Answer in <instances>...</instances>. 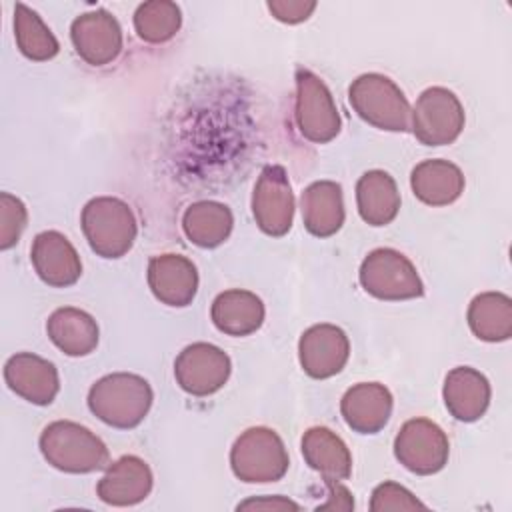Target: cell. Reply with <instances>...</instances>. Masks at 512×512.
Masks as SVG:
<instances>
[{"label": "cell", "instance_id": "d6a6232c", "mask_svg": "<svg viewBox=\"0 0 512 512\" xmlns=\"http://www.w3.org/2000/svg\"><path fill=\"white\" fill-rule=\"evenodd\" d=\"M324 484H326L328 502L320 504L316 510H352L354 508L352 494L346 486H342L340 482H330V480H324Z\"/></svg>", "mask_w": 512, "mask_h": 512}, {"label": "cell", "instance_id": "f1b7e54d", "mask_svg": "<svg viewBox=\"0 0 512 512\" xmlns=\"http://www.w3.org/2000/svg\"><path fill=\"white\" fill-rule=\"evenodd\" d=\"M182 26V12L176 2L150 0L134 12V30L148 44H162L176 36Z\"/></svg>", "mask_w": 512, "mask_h": 512}, {"label": "cell", "instance_id": "52a82bcc", "mask_svg": "<svg viewBox=\"0 0 512 512\" xmlns=\"http://www.w3.org/2000/svg\"><path fill=\"white\" fill-rule=\"evenodd\" d=\"M294 120L298 132L312 144L334 140L342 128V118L328 86L308 68L296 70Z\"/></svg>", "mask_w": 512, "mask_h": 512}, {"label": "cell", "instance_id": "8fae6325", "mask_svg": "<svg viewBox=\"0 0 512 512\" xmlns=\"http://www.w3.org/2000/svg\"><path fill=\"white\" fill-rule=\"evenodd\" d=\"M230 372V356L210 342H194L174 360L176 384L192 396H210L218 392L228 382Z\"/></svg>", "mask_w": 512, "mask_h": 512}, {"label": "cell", "instance_id": "44dd1931", "mask_svg": "<svg viewBox=\"0 0 512 512\" xmlns=\"http://www.w3.org/2000/svg\"><path fill=\"white\" fill-rule=\"evenodd\" d=\"M304 462L324 480L342 482L352 474V454L346 442L326 426H312L302 434Z\"/></svg>", "mask_w": 512, "mask_h": 512}, {"label": "cell", "instance_id": "5b68a950", "mask_svg": "<svg viewBox=\"0 0 512 512\" xmlns=\"http://www.w3.org/2000/svg\"><path fill=\"white\" fill-rule=\"evenodd\" d=\"M288 452L282 438L266 426L244 430L230 448V466L248 484L278 482L288 472Z\"/></svg>", "mask_w": 512, "mask_h": 512}, {"label": "cell", "instance_id": "ac0fdd59", "mask_svg": "<svg viewBox=\"0 0 512 512\" xmlns=\"http://www.w3.org/2000/svg\"><path fill=\"white\" fill-rule=\"evenodd\" d=\"M392 394L380 382H358L350 386L342 400L340 412L344 422L358 434L380 432L392 414Z\"/></svg>", "mask_w": 512, "mask_h": 512}, {"label": "cell", "instance_id": "ffe728a7", "mask_svg": "<svg viewBox=\"0 0 512 512\" xmlns=\"http://www.w3.org/2000/svg\"><path fill=\"white\" fill-rule=\"evenodd\" d=\"M304 228L316 238L334 236L344 224L342 186L334 180H316L300 196Z\"/></svg>", "mask_w": 512, "mask_h": 512}, {"label": "cell", "instance_id": "7a4b0ae2", "mask_svg": "<svg viewBox=\"0 0 512 512\" xmlns=\"http://www.w3.org/2000/svg\"><path fill=\"white\" fill-rule=\"evenodd\" d=\"M50 466L68 474H88L108 466L106 444L86 426L72 420L50 422L38 440Z\"/></svg>", "mask_w": 512, "mask_h": 512}, {"label": "cell", "instance_id": "2e32d148", "mask_svg": "<svg viewBox=\"0 0 512 512\" xmlns=\"http://www.w3.org/2000/svg\"><path fill=\"white\" fill-rule=\"evenodd\" d=\"M148 286L156 300L172 308L192 304L198 292V270L182 254H160L148 262Z\"/></svg>", "mask_w": 512, "mask_h": 512}, {"label": "cell", "instance_id": "3957f363", "mask_svg": "<svg viewBox=\"0 0 512 512\" xmlns=\"http://www.w3.org/2000/svg\"><path fill=\"white\" fill-rule=\"evenodd\" d=\"M80 226L92 252L108 260L128 254L138 234L132 208L116 196H98L88 200L82 208Z\"/></svg>", "mask_w": 512, "mask_h": 512}, {"label": "cell", "instance_id": "f546056e", "mask_svg": "<svg viewBox=\"0 0 512 512\" xmlns=\"http://www.w3.org/2000/svg\"><path fill=\"white\" fill-rule=\"evenodd\" d=\"M28 222V210L20 198L10 192L0 194V250L12 248Z\"/></svg>", "mask_w": 512, "mask_h": 512}, {"label": "cell", "instance_id": "4fadbf2b", "mask_svg": "<svg viewBox=\"0 0 512 512\" xmlns=\"http://www.w3.org/2000/svg\"><path fill=\"white\" fill-rule=\"evenodd\" d=\"M350 356V342L342 328L334 324H314L298 340V360L302 370L316 380L342 372Z\"/></svg>", "mask_w": 512, "mask_h": 512}, {"label": "cell", "instance_id": "7402d4cb", "mask_svg": "<svg viewBox=\"0 0 512 512\" xmlns=\"http://www.w3.org/2000/svg\"><path fill=\"white\" fill-rule=\"evenodd\" d=\"M46 334L60 352L74 358L92 354L100 340L96 320L74 306L56 308L46 320Z\"/></svg>", "mask_w": 512, "mask_h": 512}, {"label": "cell", "instance_id": "83f0119b", "mask_svg": "<svg viewBox=\"0 0 512 512\" xmlns=\"http://www.w3.org/2000/svg\"><path fill=\"white\" fill-rule=\"evenodd\" d=\"M14 38L18 50L34 62H46L60 50L56 36L42 22L38 12L20 2L14 6Z\"/></svg>", "mask_w": 512, "mask_h": 512}, {"label": "cell", "instance_id": "7c38bea8", "mask_svg": "<svg viewBox=\"0 0 512 512\" xmlns=\"http://www.w3.org/2000/svg\"><path fill=\"white\" fill-rule=\"evenodd\" d=\"M70 38L76 54L90 66H106L122 52V28L116 16L104 8L76 16Z\"/></svg>", "mask_w": 512, "mask_h": 512}, {"label": "cell", "instance_id": "836d02e7", "mask_svg": "<svg viewBox=\"0 0 512 512\" xmlns=\"http://www.w3.org/2000/svg\"><path fill=\"white\" fill-rule=\"evenodd\" d=\"M238 510H300V506L284 496H264V498H250L236 506Z\"/></svg>", "mask_w": 512, "mask_h": 512}, {"label": "cell", "instance_id": "ba28073f", "mask_svg": "<svg viewBox=\"0 0 512 512\" xmlns=\"http://www.w3.org/2000/svg\"><path fill=\"white\" fill-rule=\"evenodd\" d=\"M464 120V108L458 96L444 86H432L418 96L412 108L410 128L424 146H446L460 136Z\"/></svg>", "mask_w": 512, "mask_h": 512}, {"label": "cell", "instance_id": "4316f807", "mask_svg": "<svg viewBox=\"0 0 512 512\" xmlns=\"http://www.w3.org/2000/svg\"><path fill=\"white\" fill-rule=\"evenodd\" d=\"M466 320L478 340L504 342L512 336V300L502 292H482L472 298Z\"/></svg>", "mask_w": 512, "mask_h": 512}, {"label": "cell", "instance_id": "d6986e66", "mask_svg": "<svg viewBox=\"0 0 512 512\" xmlns=\"http://www.w3.org/2000/svg\"><path fill=\"white\" fill-rule=\"evenodd\" d=\"M490 382L472 366H456L446 374L442 398L446 410L460 422H476L490 404Z\"/></svg>", "mask_w": 512, "mask_h": 512}, {"label": "cell", "instance_id": "9c48e42d", "mask_svg": "<svg viewBox=\"0 0 512 512\" xmlns=\"http://www.w3.org/2000/svg\"><path fill=\"white\" fill-rule=\"evenodd\" d=\"M394 456L406 470L430 476L448 464L450 442L436 422L412 418L400 426L394 438Z\"/></svg>", "mask_w": 512, "mask_h": 512}, {"label": "cell", "instance_id": "1f68e13d", "mask_svg": "<svg viewBox=\"0 0 512 512\" xmlns=\"http://www.w3.org/2000/svg\"><path fill=\"white\" fill-rule=\"evenodd\" d=\"M266 6L270 14L284 24H300L316 10L314 0H270Z\"/></svg>", "mask_w": 512, "mask_h": 512}, {"label": "cell", "instance_id": "e0dca14e", "mask_svg": "<svg viewBox=\"0 0 512 512\" xmlns=\"http://www.w3.org/2000/svg\"><path fill=\"white\" fill-rule=\"evenodd\" d=\"M154 484L150 466L138 456H122L106 466L96 484V494L110 506H134L142 502Z\"/></svg>", "mask_w": 512, "mask_h": 512}, {"label": "cell", "instance_id": "cb8c5ba5", "mask_svg": "<svg viewBox=\"0 0 512 512\" xmlns=\"http://www.w3.org/2000/svg\"><path fill=\"white\" fill-rule=\"evenodd\" d=\"M210 318L222 334L248 336L262 326L264 304L250 290H224L214 298Z\"/></svg>", "mask_w": 512, "mask_h": 512}, {"label": "cell", "instance_id": "30bf717a", "mask_svg": "<svg viewBox=\"0 0 512 512\" xmlns=\"http://www.w3.org/2000/svg\"><path fill=\"white\" fill-rule=\"evenodd\" d=\"M252 214L264 234L272 238L288 234L294 220V194L284 166H264L254 184Z\"/></svg>", "mask_w": 512, "mask_h": 512}, {"label": "cell", "instance_id": "277c9868", "mask_svg": "<svg viewBox=\"0 0 512 512\" xmlns=\"http://www.w3.org/2000/svg\"><path fill=\"white\" fill-rule=\"evenodd\" d=\"M348 100L354 112L378 130L406 132L410 128L412 108L396 82L384 74L358 76L348 88Z\"/></svg>", "mask_w": 512, "mask_h": 512}, {"label": "cell", "instance_id": "9a60e30c", "mask_svg": "<svg viewBox=\"0 0 512 512\" xmlns=\"http://www.w3.org/2000/svg\"><path fill=\"white\" fill-rule=\"evenodd\" d=\"M30 260L40 280L52 288H66L78 282L82 262L72 242L58 230H44L36 234Z\"/></svg>", "mask_w": 512, "mask_h": 512}, {"label": "cell", "instance_id": "5bb4252c", "mask_svg": "<svg viewBox=\"0 0 512 512\" xmlns=\"http://www.w3.org/2000/svg\"><path fill=\"white\" fill-rule=\"evenodd\" d=\"M4 380L8 388L36 406L54 402L60 390V376L56 366L32 352H16L4 364Z\"/></svg>", "mask_w": 512, "mask_h": 512}, {"label": "cell", "instance_id": "4dcf8cb0", "mask_svg": "<svg viewBox=\"0 0 512 512\" xmlns=\"http://www.w3.org/2000/svg\"><path fill=\"white\" fill-rule=\"evenodd\" d=\"M424 510L426 504L420 502L408 488L400 486L398 482L386 480L372 490L370 510L372 512H386V510Z\"/></svg>", "mask_w": 512, "mask_h": 512}, {"label": "cell", "instance_id": "8992f818", "mask_svg": "<svg viewBox=\"0 0 512 512\" xmlns=\"http://www.w3.org/2000/svg\"><path fill=\"white\" fill-rule=\"evenodd\" d=\"M364 292L378 300H410L424 294L416 266L394 248H376L360 264L358 272Z\"/></svg>", "mask_w": 512, "mask_h": 512}, {"label": "cell", "instance_id": "603a6c76", "mask_svg": "<svg viewBox=\"0 0 512 512\" xmlns=\"http://www.w3.org/2000/svg\"><path fill=\"white\" fill-rule=\"evenodd\" d=\"M410 186L420 202L428 206H448L464 192V174L450 160L432 158L412 168Z\"/></svg>", "mask_w": 512, "mask_h": 512}, {"label": "cell", "instance_id": "d4e9b609", "mask_svg": "<svg viewBox=\"0 0 512 512\" xmlns=\"http://www.w3.org/2000/svg\"><path fill=\"white\" fill-rule=\"evenodd\" d=\"M356 204L360 218L370 226L390 224L400 210L396 180L384 170H368L356 182Z\"/></svg>", "mask_w": 512, "mask_h": 512}, {"label": "cell", "instance_id": "6da1fadb", "mask_svg": "<svg viewBox=\"0 0 512 512\" xmlns=\"http://www.w3.org/2000/svg\"><path fill=\"white\" fill-rule=\"evenodd\" d=\"M154 392L146 378L132 372H114L96 380L88 390V408L104 424L130 430L148 414Z\"/></svg>", "mask_w": 512, "mask_h": 512}, {"label": "cell", "instance_id": "484cf974", "mask_svg": "<svg viewBox=\"0 0 512 512\" xmlns=\"http://www.w3.org/2000/svg\"><path fill=\"white\" fill-rule=\"evenodd\" d=\"M234 226L232 210L216 200L192 202L182 214L186 238L200 248H216L228 240Z\"/></svg>", "mask_w": 512, "mask_h": 512}]
</instances>
